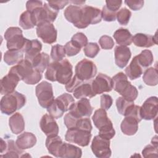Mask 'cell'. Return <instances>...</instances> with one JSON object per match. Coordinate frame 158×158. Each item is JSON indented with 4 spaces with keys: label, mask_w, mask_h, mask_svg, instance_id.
<instances>
[{
    "label": "cell",
    "mask_w": 158,
    "mask_h": 158,
    "mask_svg": "<svg viewBox=\"0 0 158 158\" xmlns=\"http://www.w3.org/2000/svg\"><path fill=\"white\" fill-rule=\"evenodd\" d=\"M58 12V10L52 8L46 2L42 6L31 12L35 26H38L46 22L52 23L56 20Z\"/></svg>",
    "instance_id": "cell-7"
},
{
    "label": "cell",
    "mask_w": 158,
    "mask_h": 158,
    "mask_svg": "<svg viewBox=\"0 0 158 158\" xmlns=\"http://www.w3.org/2000/svg\"><path fill=\"white\" fill-rule=\"evenodd\" d=\"M125 117L128 116L131 117L135 118L138 122H140L142 120V118L140 115V106L135 105L134 104L131 105L126 111L124 114Z\"/></svg>",
    "instance_id": "cell-43"
},
{
    "label": "cell",
    "mask_w": 158,
    "mask_h": 158,
    "mask_svg": "<svg viewBox=\"0 0 158 158\" xmlns=\"http://www.w3.org/2000/svg\"><path fill=\"white\" fill-rule=\"evenodd\" d=\"M10 71L16 74L20 80L27 85L36 84L42 78L41 73L35 69L32 64L25 59L11 67Z\"/></svg>",
    "instance_id": "cell-2"
},
{
    "label": "cell",
    "mask_w": 158,
    "mask_h": 158,
    "mask_svg": "<svg viewBox=\"0 0 158 158\" xmlns=\"http://www.w3.org/2000/svg\"><path fill=\"white\" fill-rule=\"evenodd\" d=\"M36 35L44 43L52 44L56 41L57 31L52 23L46 22L37 26Z\"/></svg>",
    "instance_id": "cell-13"
},
{
    "label": "cell",
    "mask_w": 158,
    "mask_h": 158,
    "mask_svg": "<svg viewBox=\"0 0 158 158\" xmlns=\"http://www.w3.org/2000/svg\"><path fill=\"white\" fill-rule=\"evenodd\" d=\"M132 42L138 47L149 48L157 44L156 35L152 36L144 33H136L132 39Z\"/></svg>",
    "instance_id": "cell-24"
},
{
    "label": "cell",
    "mask_w": 158,
    "mask_h": 158,
    "mask_svg": "<svg viewBox=\"0 0 158 158\" xmlns=\"http://www.w3.org/2000/svg\"><path fill=\"white\" fill-rule=\"evenodd\" d=\"M19 81L17 75L9 70L8 74L1 80V94L6 95L14 92Z\"/></svg>",
    "instance_id": "cell-19"
},
{
    "label": "cell",
    "mask_w": 158,
    "mask_h": 158,
    "mask_svg": "<svg viewBox=\"0 0 158 158\" xmlns=\"http://www.w3.org/2000/svg\"><path fill=\"white\" fill-rule=\"evenodd\" d=\"M42 49V44L38 40H29L26 47L25 59L31 62L33 59L40 53Z\"/></svg>",
    "instance_id": "cell-29"
},
{
    "label": "cell",
    "mask_w": 158,
    "mask_h": 158,
    "mask_svg": "<svg viewBox=\"0 0 158 158\" xmlns=\"http://www.w3.org/2000/svg\"><path fill=\"white\" fill-rule=\"evenodd\" d=\"M110 143V139L99 135H96L94 137L91 143V148L92 152L98 158H109L112 153Z\"/></svg>",
    "instance_id": "cell-11"
},
{
    "label": "cell",
    "mask_w": 158,
    "mask_h": 158,
    "mask_svg": "<svg viewBox=\"0 0 158 158\" xmlns=\"http://www.w3.org/2000/svg\"><path fill=\"white\" fill-rule=\"evenodd\" d=\"M63 144L64 142L60 137L57 135L47 136L45 143L48 152L56 157H59L60 151Z\"/></svg>",
    "instance_id": "cell-21"
},
{
    "label": "cell",
    "mask_w": 158,
    "mask_h": 158,
    "mask_svg": "<svg viewBox=\"0 0 158 158\" xmlns=\"http://www.w3.org/2000/svg\"><path fill=\"white\" fill-rule=\"evenodd\" d=\"M19 25L24 30L31 29L35 26L31 12L26 10L20 15L19 19Z\"/></svg>",
    "instance_id": "cell-37"
},
{
    "label": "cell",
    "mask_w": 158,
    "mask_h": 158,
    "mask_svg": "<svg viewBox=\"0 0 158 158\" xmlns=\"http://www.w3.org/2000/svg\"><path fill=\"white\" fill-rule=\"evenodd\" d=\"M106 7L113 12H117L118 9L121 7L122 4V1L120 0H109L106 1Z\"/></svg>",
    "instance_id": "cell-51"
},
{
    "label": "cell",
    "mask_w": 158,
    "mask_h": 158,
    "mask_svg": "<svg viewBox=\"0 0 158 158\" xmlns=\"http://www.w3.org/2000/svg\"><path fill=\"white\" fill-rule=\"evenodd\" d=\"M93 92L95 95L104 92H110L113 89L112 79L102 73H99L91 83Z\"/></svg>",
    "instance_id": "cell-14"
},
{
    "label": "cell",
    "mask_w": 158,
    "mask_h": 158,
    "mask_svg": "<svg viewBox=\"0 0 158 158\" xmlns=\"http://www.w3.org/2000/svg\"><path fill=\"white\" fill-rule=\"evenodd\" d=\"M99 43L103 49H111L114 46V41L112 38L107 35L102 36L99 40Z\"/></svg>",
    "instance_id": "cell-46"
},
{
    "label": "cell",
    "mask_w": 158,
    "mask_h": 158,
    "mask_svg": "<svg viewBox=\"0 0 158 158\" xmlns=\"http://www.w3.org/2000/svg\"><path fill=\"white\" fill-rule=\"evenodd\" d=\"M82 151L80 148L73 144L64 143L60 151L59 157L62 158H80L81 157Z\"/></svg>",
    "instance_id": "cell-27"
},
{
    "label": "cell",
    "mask_w": 158,
    "mask_h": 158,
    "mask_svg": "<svg viewBox=\"0 0 158 158\" xmlns=\"http://www.w3.org/2000/svg\"><path fill=\"white\" fill-rule=\"evenodd\" d=\"M69 2L68 1H48V4L52 7V8L55 9L57 10H59L60 9H63L67 4Z\"/></svg>",
    "instance_id": "cell-53"
},
{
    "label": "cell",
    "mask_w": 158,
    "mask_h": 158,
    "mask_svg": "<svg viewBox=\"0 0 158 158\" xmlns=\"http://www.w3.org/2000/svg\"><path fill=\"white\" fill-rule=\"evenodd\" d=\"M26 103V97L22 93L14 91L4 95L0 102V109L2 114L10 115L20 109Z\"/></svg>",
    "instance_id": "cell-5"
},
{
    "label": "cell",
    "mask_w": 158,
    "mask_h": 158,
    "mask_svg": "<svg viewBox=\"0 0 158 158\" xmlns=\"http://www.w3.org/2000/svg\"><path fill=\"white\" fill-rule=\"evenodd\" d=\"M125 3L132 10H138L141 9L144 5V1H131L126 0Z\"/></svg>",
    "instance_id": "cell-52"
},
{
    "label": "cell",
    "mask_w": 158,
    "mask_h": 158,
    "mask_svg": "<svg viewBox=\"0 0 158 158\" xmlns=\"http://www.w3.org/2000/svg\"><path fill=\"white\" fill-rule=\"evenodd\" d=\"M43 2L41 1H28L26 3V8L27 10L30 12L33 11L35 9L42 6Z\"/></svg>",
    "instance_id": "cell-54"
},
{
    "label": "cell",
    "mask_w": 158,
    "mask_h": 158,
    "mask_svg": "<svg viewBox=\"0 0 158 158\" xmlns=\"http://www.w3.org/2000/svg\"><path fill=\"white\" fill-rule=\"evenodd\" d=\"M96 73L97 67L95 64L86 59H82L75 66V75L82 81L94 78Z\"/></svg>",
    "instance_id": "cell-10"
},
{
    "label": "cell",
    "mask_w": 158,
    "mask_h": 158,
    "mask_svg": "<svg viewBox=\"0 0 158 158\" xmlns=\"http://www.w3.org/2000/svg\"><path fill=\"white\" fill-rule=\"evenodd\" d=\"M131 15V12L130 10L126 7H123L117 12L116 18L120 24L122 25H126L129 22Z\"/></svg>",
    "instance_id": "cell-41"
},
{
    "label": "cell",
    "mask_w": 158,
    "mask_h": 158,
    "mask_svg": "<svg viewBox=\"0 0 158 158\" xmlns=\"http://www.w3.org/2000/svg\"><path fill=\"white\" fill-rule=\"evenodd\" d=\"M77 46H78L80 49L85 47L88 44V38L86 35L81 32H78L75 33L71 39Z\"/></svg>",
    "instance_id": "cell-44"
},
{
    "label": "cell",
    "mask_w": 158,
    "mask_h": 158,
    "mask_svg": "<svg viewBox=\"0 0 158 158\" xmlns=\"http://www.w3.org/2000/svg\"><path fill=\"white\" fill-rule=\"evenodd\" d=\"M114 38L120 46H129L132 43L133 36L128 29L120 28L117 30L114 35Z\"/></svg>",
    "instance_id": "cell-30"
},
{
    "label": "cell",
    "mask_w": 158,
    "mask_h": 158,
    "mask_svg": "<svg viewBox=\"0 0 158 158\" xmlns=\"http://www.w3.org/2000/svg\"><path fill=\"white\" fill-rule=\"evenodd\" d=\"M112 79L113 88L123 98L131 101H134L136 99L138 91L136 88L128 80L127 76L123 72H118Z\"/></svg>",
    "instance_id": "cell-3"
},
{
    "label": "cell",
    "mask_w": 158,
    "mask_h": 158,
    "mask_svg": "<svg viewBox=\"0 0 158 158\" xmlns=\"http://www.w3.org/2000/svg\"><path fill=\"white\" fill-rule=\"evenodd\" d=\"M92 119L95 127L99 130V135L109 139L115 136V131L106 110L101 108L95 110Z\"/></svg>",
    "instance_id": "cell-4"
},
{
    "label": "cell",
    "mask_w": 158,
    "mask_h": 158,
    "mask_svg": "<svg viewBox=\"0 0 158 158\" xmlns=\"http://www.w3.org/2000/svg\"><path fill=\"white\" fill-rule=\"evenodd\" d=\"M138 122L131 117H125L122 121L120 128L124 135L128 136L134 135L138 129Z\"/></svg>",
    "instance_id": "cell-25"
},
{
    "label": "cell",
    "mask_w": 158,
    "mask_h": 158,
    "mask_svg": "<svg viewBox=\"0 0 158 158\" xmlns=\"http://www.w3.org/2000/svg\"><path fill=\"white\" fill-rule=\"evenodd\" d=\"M35 93L40 105L43 108L47 109L54 100L52 85L46 81L40 83L36 86Z\"/></svg>",
    "instance_id": "cell-9"
},
{
    "label": "cell",
    "mask_w": 158,
    "mask_h": 158,
    "mask_svg": "<svg viewBox=\"0 0 158 158\" xmlns=\"http://www.w3.org/2000/svg\"><path fill=\"white\" fill-rule=\"evenodd\" d=\"M9 125L14 134L22 133L25 129V121L22 115L19 112L13 114L9 119Z\"/></svg>",
    "instance_id": "cell-26"
},
{
    "label": "cell",
    "mask_w": 158,
    "mask_h": 158,
    "mask_svg": "<svg viewBox=\"0 0 158 158\" xmlns=\"http://www.w3.org/2000/svg\"><path fill=\"white\" fill-rule=\"evenodd\" d=\"M23 52L20 50H8L4 54V60L9 65L18 64L22 60Z\"/></svg>",
    "instance_id": "cell-35"
},
{
    "label": "cell",
    "mask_w": 158,
    "mask_h": 158,
    "mask_svg": "<svg viewBox=\"0 0 158 158\" xmlns=\"http://www.w3.org/2000/svg\"><path fill=\"white\" fill-rule=\"evenodd\" d=\"M93 110V108L90 104L89 100L87 98H82L72 105L69 112L77 117L83 118L89 117Z\"/></svg>",
    "instance_id": "cell-17"
},
{
    "label": "cell",
    "mask_w": 158,
    "mask_h": 158,
    "mask_svg": "<svg viewBox=\"0 0 158 158\" xmlns=\"http://www.w3.org/2000/svg\"><path fill=\"white\" fill-rule=\"evenodd\" d=\"M73 96L76 99H82L89 98H91L96 95L93 92L91 84L88 83H81L73 92Z\"/></svg>",
    "instance_id": "cell-33"
},
{
    "label": "cell",
    "mask_w": 158,
    "mask_h": 158,
    "mask_svg": "<svg viewBox=\"0 0 158 158\" xmlns=\"http://www.w3.org/2000/svg\"><path fill=\"white\" fill-rule=\"evenodd\" d=\"M5 153L1 154L0 157H19L20 154H23V150L20 149L12 139L6 141V147L4 151Z\"/></svg>",
    "instance_id": "cell-34"
},
{
    "label": "cell",
    "mask_w": 158,
    "mask_h": 158,
    "mask_svg": "<svg viewBox=\"0 0 158 158\" xmlns=\"http://www.w3.org/2000/svg\"><path fill=\"white\" fill-rule=\"evenodd\" d=\"M144 157H157V145L148 144L142 151Z\"/></svg>",
    "instance_id": "cell-47"
},
{
    "label": "cell",
    "mask_w": 158,
    "mask_h": 158,
    "mask_svg": "<svg viewBox=\"0 0 158 158\" xmlns=\"http://www.w3.org/2000/svg\"><path fill=\"white\" fill-rule=\"evenodd\" d=\"M31 63L35 69L42 73L49 64V56L45 52L40 53L33 59Z\"/></svg>",
    "instance_id": "cell-32"
},
{
    "label": "cell",
    "mask_w": 158,
    "mask_h": 158,
    "mask_svg": "<svg viewBox=\"0 0 158 158\" xmlns=\"http://www.w3.org/2000/svg\"><path fill=\"white\" fill-rule=\"evenodd\" d=\"M65 51L64 46L60 44H56L52 46L51 51V57L55 62H59L65 57Z\"/></svg>",
    "instance_id": "cell-39"
},
{
    "label": "cell",
    "mask_w": 158,
    "mask_h": 158,
    "mask_svg": "<svg viewBox=\"0 0 158 158\" xmlns=\"http://www.w3.org/2000/svg\"><path fill=\"white\" fill-rule=\"evenodd\" d=\"M65 54L67 56H73L80 52L81 49L77 46L73 41H70L67 42L64 46Z\"/></svg>",
    "instance_id": "cell-45"
},
{
    "label": "cell",
    "mask_w": 158,
    "mask_h": 158,
    "mask_svg": "<svg viewBox=\"0 0 158 158\" xmlns=\"http://www.w3.org/2000/svg\"><path fill=\"white\" fill-rule=\"evenodd\" d=\"M83 51L86 56L94 58L100 51V48L96 43H89L85 46Z\"/></svg>",
    "instance_id": "cell-42"
},
{
    "label": "cell",
    "mask_w": 158,
    "mask_h": 158,
    "mask_svg": "<svg viewBox=\"0 0 158 158\" xmlns=\"http://www.w3.org/2000/svg\"><path fill=\"white\" fill-rule=\"evenodd\" d=\"M91 136V131L78 128H70L67 131L65 139L67 141L85 147L89 144Z\"/></svg>",
    "instance_id": "cell-12"
},
{
    "label": "cell",
    "mask_w": 158,
    "mask_h": 158,
    "mask_svg": "<svg viewBox=\"0 0 158 158\" xmlns=\"http://www.w3.org/2000/svg\"><path fill=\"white\" fill-rule=\"evenodd\" d=\"M40 128L42 131L47 136L57 135L59 133V127L51 115L44 114L41 118L40 122Z\"/></svg>",
    "instance_id": "cell-18"
},
{
    "label": "cell",
    "mask_w": 158,
    "mask_h": 158,
    "mask_svg": "<svg viewBox=\"0 0 158 158\" xmlns=\"http://www.w3.org/2000/svg\"><path fill=\"white\" fill-rule=\"evenodd\" d=\"M113 102L112 97L109 94H102L101 96V107L106 110H109Z\"/></svg>",
    "instance_id": "cell-50"
},
{
    "label": "cell",
    "mask_w": 158,
    "mask_h": 158,
    "mask_svg": "<svg viewBox=\"0 0 158 158\" xmlns=\"http://www.w3.org/2000/svg\"><path fill=\"white\" fill-rule=\"evenodd\" d=\"M126 75L132 80L138 78L143 73V67L139 64L137 56H135L129 65L125 69Z\"/></svg>",
    "instance_id": "cell-31"
},
{
    "label": "cell",
    "mask_w": 158,
    "mask_h": 158,
    "mask_svg": "<svg viewBox=\"0 0 158 158\" xmlns=\"http://www.w3.org/2000/svg\"><path fill=\"white\" fill-rule=\"evenodd\" d=\"M101 19V10L99 9L90 6H82L80 21L77 28H85L89 25L99 23Z\"/></svg>",
    "instance_id": "cell-8"
},
{
    "label": "cell",
    "mask_w": 158,
    "mask_h": 158,
    "mask_svg": "<svg viewBox=\"0 0 158 158\" xmlns=\"http://www.w3.org/2000/svg\"><path fill=\"white\" fill-rule=\"evenodd\" d=\"M117 12L109 10L106 6L102 7L101 11V16L103 20L106 22H113L115 20Z\"/></svg>",
    "instance_id": "cell-49"
},
{
    "label": "cell",
    "mask_w": 158,
    "mask_h": 158,
    "mask_svg": "<svg viewBox=\"0 0 158 158\" xmlns=\"http://www.w3.org/2000/svg\"><path fill=\"white\" fill-rule=\"evenodd\" d=\"M158 99L156 96H151L148 98L140 107V115L142 119L151 120L157 116Z\"/></svg>",
    "instance_id": "cell-16"
},
{
    "label": "cell",
    "mask_w": 158,
    "mask_h": 158,
    "mask_svg": "<svg viewBox=\"0 0 158 158\" xmlns=\"http://www.w3.org/2000/svg\"><path fill=\"white\" fill-rule=\"evenodd\" d=\"M137 58L139 64L142 67H148L150 66L154 60V57L152 52L150 50L145 49L137 55Z\"/></svg>",
    "instance_id": "cell-38"
},
{
    "label": "cell",
    "mask_w": 158,
    "mask_h": 158,
    "mask_svg": "<svg viewBox=\"0 0 158 158\" xmlns=\"http://www.w3.org/2000/svg\"><path fill=\"white\" fill-rule=\"evenodd\" d=\"M157 69L154 67H150L146 70L143 74V80L149 86H156L158 83Z\"/></svg>",
    "instance_id": "cell-36"
},
{
    "label": "cell",
    "mask_w": 158,
    "mask_h": 158,
    "mask_svg": "<svg viewBox=\"0 0 158 158\" xmlns=\"http://www.w3.org/2000/svg\"><path fill=\"white\" fill-rule=\"evenodd\" d=\"M81 83H83V81L79 80L76 75H74L65 85V89L69 93H72Z\"/></svg>",
    "instance_id": "cell-48"
},
{
    "label": "cell",
    "mask_w": 158,
    "mask_h": 158,
    "mask_svg": "<svg viewBox=\"0 0 158 158\" xmlns=\"http://www.w3.org/2000/svg\"><path fill=\"white\" fill-rule=\"evenodd\" d=\"M134 104L133 101H128L123 97H118L116 100V106L118 113L124 115L127 109Z\"/></svg>",
    "instance_id": "cell-40"
},
{
    "label": "cell",
    "mask_w": 158,
    "mask_h": 158,
    "mask_svg": "<svg viewBox=\"0 0 158 158\" xmlns=\"http://www.w3.org/2000/svg\"><path fill=\"white\" fill-rule=\"evenodd\" d=\"M73 67L67 59L59 62L50 63L45 73V78L51 81H58L62 85H66L72 78Z\"/></svg>",
    "instance_id": "cell-1"
},
{
    "label": "cell",
    "mask_w": 158,
    "mask_h": 158,
    "mask_svg": "<svg viewBox=\"0 0 158 158\" xmlns=\"http://www.w3.org/2000/svg\"><path fill=\"white\" fill-rule=\"evenodd\" d=\"M59 109L64 114L70 110V107L75 103L73 96L68 93H64L54 100Z\"/></svg>",
    "instance_id": "cell-28"
},
{
    "label": "cell",
    "mask_w": 158,
    "mask_h": 158,
    "mask_svg": "<svg viewBox=\"0 0 158 158\" xmlns=\"http://www.w3.org/2000/svg\"><path fill=\"white\" fill-rule=\"evenodd\" d=\"M81 7L82 6L72 4L69 6L64 12V17L66 20L73 23L75 27H77L80 20Z\"/></svg>",
    "instance_id": "cell-23"
},
{
    "label": "cell",
    "mask_w": 158,
    "mask_h": 158,
    "mask_svg": "<svg viewBox=\"0 0 158 158\" xmlns=\"http://www.w3.org/2000/svg\"><path fill=\"white\" fill-rule=\"evenodd\" d=\"M4 38L7 41L9 50H20L23 53L30 40L23 37L22 30L17 27L8 28L4 33Z\"/></svg>",
    "instance_id": "cell-6"
},
{
    "label": "cell",
    "mask_w": 158,
    "mask_h": 158,
    "mask_svg": "<svg viewBox=\"0 0 158 158\" xmlns=\"http://www.w3.org/2000/svg\"><path fill=\"white\" fill-rule=\"evenodd\" d=\"M64 122L68 129L78 128L91 131L93 128L91 120L88 117H77L70 112L65 115Z\"/></svg>",
    "instance_id": "cell-15"
},
{
    "label": "cell",
    "mask_w": 158,
    "mask_h": 158,
    "mask_svg": "<svg viewBox=\"0 0 158 158\" xmlns=\"http://www.w3.org/2000/svg\"><path fill=\"white\" fill-rule=\"evenodd\" d=\"M131 56L130 49L127 46H117L114 49L115 64L120 68L125 67Z\"/></svg>",
    "instance_id": "cell-20"
},
{
    "label": "cell",
    "mask_w": 158,
    "mask_h": 158,
    "mask_svg": "<svg viewBox=\"0 0 158 158\" xmlns=\"http://www.w3.org/2000/svg\"><path fill=\"white\" fill-rule=\"evenodd\" d=\"M36 143V138L34 134L25 131L19 136L15 141L17 146L21 150L27 149L33 147Z\"/></svg>",
    "instance_id": "cell-22"
}]
</instances>
